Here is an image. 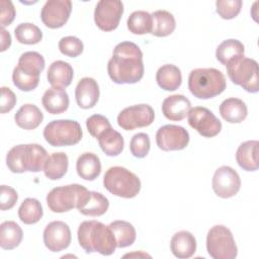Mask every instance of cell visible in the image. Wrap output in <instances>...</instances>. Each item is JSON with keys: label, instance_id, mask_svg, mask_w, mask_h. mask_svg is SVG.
Returning a JSON list of instances; mask_svg holds the SVG:
<instances>
[{"label": "cell", "instance_id": "1", "mask_svg": "<svg viewBox=\"0 0 259 259\" xmlns=\"http://www.w3.org/2000/svg\"><path fill=\"white\" fill-rule=\"evenodd\" d=\"M110 79L116 84H135L144 76L143 53L132 41H121L113 50L107 64Z\"/></svg>", "mask_w": 259, "mask_h": 259}, {"label": "cell", "instance_id": "2", "mask_svg": "<svg viewBox=\"0 0 259 259\" xmlns=\"http://www.w3.org/2000/svg\"><path fill=\"white\" fill-rule=\"evenodd\" d=\"M77 236L79 245L86 253L97 252L109 256L115 251V238L110 228L101 222L95 220L82 222L79 225Z\"/></svg>", "mask_w": 259, "mask_h": 259}, {"label": "cell", "instance_id": "3", "mask_svg": "<svg viewBox=\"0 0 259 259\" xmlns=\"http://www.w3.org/2000/svg\"><path fill=\"white\" fill-rule=\"evenodd\" d=\"M46 149L38 144H20L11 148L6 156V165L13 173L44 171L48 159Z\"/></svg>", "mask_w": 259, "mask_h": 259}, {"label": "cell", "instance_id": "4", "mask_svg": "<svg viewBox=\"0 0 259 259\" xmlns=\"http://www.w3.org/2000/svg\"><path fill=\"white\" fill-rule=\"evenodd\" d=\"M226 87L224 74L214 68H197L188 76V89L199 99H209L220 95Z\"/></svg>", "mask_w": 259, "mask_h": 259}, {"label": "cell", "instance_id": "5", "mask_svg": "<svg viewBox=\"0 0 259 259\" xmlns=\"http://www.w3.org/2000/svg\"><path fill=\"white\" fill-rule=\"evenodd\" d=\"M45 59L37 52H25L13 69V84L21 91L28 92L35 89L39 82V75L45 69Z\"/></svg>", "mask_w": 259, "mask_h": 259}, {"label": "cell", "instance_id": "6", "mask_svg": "<svg viewBox=\"0 0 259 259\" xmlns=\"http://www.w3.org/2000/svg\"><path fill=\"white\" fill-rule=\"evenodd\" d=\"M90 191L83 185L74 183L53 188L47 195V203L53 212H66L79 208L88 198Z\"/></svg>", "mask_w": 259, "mask_h": 259}, {"label": "cell", "instance_id": "7", "mask_svg": "<svg viewBox=\"0 0 259 259\" xmlns=\"http://www.w3.org/2000/svg\"><path fill=\"white\" fill-rule=\"evenodd\" d=\"M103 186L111 194L123 198H133L141 190L140 178L121 166L107 169L103 176Z\"/></svg>", "mask_w": 259, "mask_h": 259}, {"label": "cell", "instance_id": "8", "mask_svg": "<svg viewBox=\"0 0 259 259\" xmlns=\"http://www.w3.org/2000/svg\"><path fill=\"white\" fill-rule=\"evenodd\" d=\"M226 68L228 76L234 84L250 93L259 91L258 63L254 59L246 58L243 55L231 60Z\"/></svg>", "mask_w": 259, "mask_h": 259}, {"label": "cell", "instance_id": "9", "mask_svg": "<svg viewBox=\"0 0 259 259\" xmlns=\"http://www.w3.org/2000/svg\"><path fill=\"white\" fill-rule=\"evenodd\" d=\"M83 137L81 125L72 119H56L44 128V138L53 147H65L78 144Z\"/></svg>", "mask_w": 259, "mask_h": 259}, {"label": "cell", "instance_id": "10", "mask_svg": "<svg viewBox=\"0 0 259 259\" xmlns=\"http://www.w3.org/2000/svg\"><path fill=\"white\" fill-rule=\"evenodd\" d=\"M206 250L213 259H234L238 255L233 234L224 225H215L209 229L206 236Z\"/></svg>", "mask_w": 259, "mask_h": 259}, {"label": "cell", "instance_id": "11", "mask_svg": "<svg viewBox=\"0 0 259 259\" xmlns=\"http://www.w3.org/2000/svg\"><path fill=\"white\" fill-rule=\"evenodd\" d=\"M155 118V111L149 104H137L125 107L117 115V123L124 131L150 125Z\"/></svg>", "mask_w": 259, "mask_h": 259}, {"label": "cell", "instance_id": "12", "mask_svg": "<svg viewBox=\"0 0 259 259\" xmlns=\"http://www.w3.org/2000/svg\"><path fill=\"white\" fill-rule=\"evenodd\" d=\"M187 118L189 125L204 138L215 137L222 130L220 119L206 107H191Z\"/></svg>", "mask_w": 259, "mask_h": 259}, {"label": "cell", "instance_id": "13", "mask_svg": "<svg viewBox=\"0 0 259 259\" xmlns=\"http://www.w3.org/2000/svg\"><path fill=\"white\" fill-rule=\"evenodd\" d=\"M123 13V3L118 0H100L94 10V21L103 31L115 29Z\"/></svg>", "mask_w": 259, "mask_h": 259}, {"label": "cell", "instance_id": "14", "mask_svg": "<svg viewBox=\"0 0 259 259\" xmlns=\"http://www.w3.org/2000/svg\"><path fill=\"white\" fill-rule=\"evenodd\" d=\"M189 143L188 132L180 125L165 124L156 133V144L162 151H180Z\"/></svg>", "mask_w": 259, "mask_h": 259}, {"label": "cell", "instance_id": "15", "mask_svg": "<svg viewBox=\"0 0 259 259\" xmlns=\"http://www.w3.org/2000/svg\"><path fill=\"white\" fill-rule=\"evenodd\" d=\"M212 190L222 198L235 196L241 187V179L236 170L230 166H221L212 177Z\"/></svg>", "mask_w": 259, "mask_h": 259}, {"label": "cell", "instance_id": "16", "mask_svg": "<svg viewBox=\"0 0 259 259\" xmlns=\"http://www.w3.org/2000/svg\"><path fill=\"white\" fill-rule=\"evenodd\" d=\"M72 11L70 0H48L41 8L40 18L49 28H60L69 19Z\"/></svg>", "mask_w": 259, "mask_h": 259}, {"label": "cell", "instance_id": "17", "mask_svg": "<svg viewBox=\"0 0 259 259\" xmlns=\"http://www.w3.org/2000/svg\"><path fill=\"white\" fill-rule=\"evenodd\" d=\"M44 243L51 252H60L69 247L71 243V230L62 221H54L44 230Z\"/></svg>", "mask_w": 259, "mask_h": 259}, {"label": "cell", "instance_id": "18", "mask_svg": "<svg viewBox=\"0 0 259 259\" xmlns=\"http://www.w3.org/2000/svg\"><path fill=\"white\" fill-rule=\"evenodd\" d=\"M99 86L91 77L82 78L75 89L76 102L83 109L94 107L99 99Z\"/></svg>", "mask_w": 259, "mask_h": 259}, {"label": "cell", "instance_id": "19", "mask_svg": "<svg viewBox=\"0 0 259 259\" xmlns=\"http://www.w3.org/2000/svg\"><path fill=\"white\" fill-rule=\"evenodd\" d=\"M191 108V103L182 94H174L166 97L162 103V112L166 118L179 121L186 117Z\"/></svg>", "mask_w": 259, "mask_h": 259}, {"label": "cell", "instance_id": "20", "mask_svg": "<svg viewBox=\"0 0 259 259\" xmlns=\"http://www.w3.org/2000/svg\"><path fill=\"white\" fill-rule=\"evenodd\" d=\"M170 250L177 258H190L196 251V240L190 232L179 231L171 238Z\"/></svg>", "mask_w": 259, "mask_h": 259}, {"label": "cell", "instance_id": "21", "mask_svg": "<svg viewBox=\"0 0 259 259\" xmlns=\"http://www.w3.org/2000/svg\"><path fill=\"white\" fill-rule=\"evenodd\" d=\"M74 71L72 66L65 61H55L53 62L47 73V79L49 83L56 88H66L73 80Z\"/></svg>", "mask_w": 259, "mask_h": 259}, {"label": "cell", "instance_id": "22", "mask_svg": "<svg viewBox=\"0 0 259 259\" xmlns=\"http://www.w3.org/2000/svg\"><path fill=\"white\" fill-rule=\"evenodd\" d=\"M41 103L49 113L60 114L68 109L70 100L65 89L52 87L44 93Z\"/></svg>", "mask_w": 259, "mask_h": 259}, {"label": "cell", "instance_id": "23", "mask_svg": "<svg viewBox=\"0 0 259 259\" xmlns=\"http://www.w3.org/2000/svg\"><path fill=\"white\" fill-rule=\"evenodd\" d=\"M258 141H247L242 143L236 152V161L245 171H256L258 169Z\"/></svg>", "mask_w": 259, "mask_h": 259}, {"label": "cell", "instance_id": "24", "mask_svg": "<svg viewBox=\"0 0 259 259\" xmlns=\"http://www.w3.org/2000/svg\"><path fill=\"white\" fill-rule=\"evenodd\" d=\"M219 110L221 116L230 123H240L248 114V108L245 102L235 97L225 99L221 103Z\"/></svg>", "mask_w": 259, "mask_h": 259}, {"label": "cell", "instance_id": "25", "mask_svg": "<svg viewBox=\"0 0 259 259\" xmlns=\"http://www.w3.org/2000/svg\"><path fill=\"white\" fill-rule=\"evenodd\" d=\"M78 175L87 181L95 180L101 172V163L97 155L91 152L81 154L76 162Z\"/></svg>", "mask_w": 259, "mask_h": 259}, {"label": "cell", "instance_id": "26", "mask_svg": "<svg viewBox=\"0 0 259 259\" xmlns=\"http://www.w3.org/2000/svg\"><path fill=\"white\" fill-rule=\"evenodd\" d=\"M156 81L160 88L165 91H175L182 82L180 69L173 64L161 66L156 73Z\"/></svg>", "mask_w": 259, "mask_h": 259}, {"label": "cell", "instance_id": "27", "mask_svg": "<svg viewBox=\"0 0 259 259\" xmlns=\"http://www.w3.org/2000/svg\"><path fill=\"white\" fill-rule=\"evenodd\" d=\"M44 119V114L40 109L34 104H23L15 113L14 120L16 124L23 130L36 128Z\"/></svg>", "mask_w": 259, "mask_h": 259}, {"label": "cell", "instance_id": "28", "mask_svg": "<svg viewBox=\"0 0 259 259\" xmlns=\"http://www.w3.org/2000/svg\"><path fill=\"white\" fill-rule=\"evenodd\" d=\"M23 238V232L18 224L6 221L0 225V246L4 250H12L19 246Z\"/></svg>", "mask_w": 259, "mask_h": 259}, {"label": "cell", "instance_id": "29", "mask_svg": "<svg viewBox=\"0 0 259 259\" xmlns=\"http://www.w3.org/2000/svg\"><path fill=\"white\" fill-rule=\"evenodd\" d=\"M99 146L103 153L109 157L118 156L124 146V141L122 136L112 127L105 130L97 138Z\"/></svg>", "mask_w": 259, "mask_h": 259}, {"label": "cell", "instance_id": "30", "mask_svg": "<svg viewBox=\"0 0 259 259\" xmlns=\"http://www.w3.org/2000/svg\"><path fill=\"white\" fill-rule=\"evenodd\" d=\"M152 31L151 33L158 37L170 35L176 27V21L172 13L167 10H157L152 14Z\"/></svg>", "mask_w": 259, "mask_h": 259}, {"label": "cell", "instance_id": "31", "mask_svg": "<svg viewBox=\"0 0 259 259\" xmlns=\"http://www.w3.org/2000/svg\"><path fill=\"white\" fill-rule=\"evenodd\" d=\"M69 159L64 152L51 154L45 164L44 173L51 180L61 179L68 171Z\"/></svg>", "mask_w": 259, "mask_h": 259}, {"label": "cell", "instance_id": "32", "mask_svg": "<svg viewBox=\"0 0 259 259\" xmlns=\"http://www.w3.org/2000/svg\"><path fill=\"white\" fill-rule=\"evenodd\" d=\"M108 227L110 228L116 242V248H125L136 241L137 233L135 227L125 221L117 220L111 222Z\"/></svg>", "mask_w": 259, "mask_h": 259}, {"label": "cell", "instance_id": "33", "mask_svg": "<svg viewBox=\"0 0 259 259\" xmlns=\"http://www.w3.org/2000/svg\"><path fill=\"white\" fill-rule=\"evenodd\" d=\"M109 207V201L102 193L97 191H90L86 201L78 208V210L89 217H100L104 214Z\"/></svg>", "mask_w": 259, "mask_h": 259}, {"label": "cell", "instance_id": "34", "mask_svg": "<svg viewBox=\"0 0 259 259\" xmlns=\"http://www.w3.org/2000/svg\"><path fill=\"white\" fill-rule=\"evenodd\" d=\"M42 206L36 198H25L18 208L19 220L25 225L36 224L42 218Z\"/></svg>", "mask_w": 259, "mask_h": 259}, {"label": "cell", "instance_id": "35", "mask_svg": "<svg viewBox=\"0 0 259 259\" xmlns=\"http://www.w3.org/2000/svg\"><path fill=\"white\" fill-rule=\"evenodd\" d=\"M245 52L244 45L235 38H229L221 42L215 51L217 60L223 65H227L231 60L243 56Z\"/></svg>", "mask_w": 259, "mask_h": 259}, {"label": "cell", "instance_id": "36", "mask_svg": "<svg viewBox=\"0 0 259 259\" xmlns=\"http://www.w3.org/2000/svg\"><path fill=\"white\" fill-rule=\"evenodd\" d=\"M152 23V15L144 10L134 11L126 21L128 30L134 34L151 33Z\"/></svg>", "mask_w": 259, "mask_h": 259}, {"label": "cell", "instance_id": "37", "mask_svg": "<svg viewBox=\"0 0 259 259\" xmlns=\"http://www.w3.org/2000/svg\"><path fill=\"white\" fill-rule=\"evenodd\" d=\"M16 40L23 45H35L42 38V32L33 23L25 22L18 24L14 29Z\"/></svg>", "mask_w": 259, "mask_h": 259}, {"label": "cell", "instance_id": "38", "mask_svg": "<svg viewBox=\"0 0 259 259\" xmlns=\"http://www.w3.org/2000/svg\"><path fill=\"white\" fill-rule=\"evenodd\" d=\"M59 50L60 52L70 58H76L82 54L84 50V45L82 40L76 36L69 35L64 36L59 41Z\"/></svg>", "mask_w": 259, "mask_h": 259}, {"label": "cell", "instance_id": "39", "mask_svg": "<svg viewBox=\"0 0 259 259\" xmlns=\"http://www.w3.org/2000/svg\"><path fill=\"white\" fill-rule=\"evenodd\" d=\"M150 138L145 133H138L134 135L130 143L131 153L136 158H145L150 151Z\"/></svg>", "mask_w": 259, "mask_h": 259}, {"label": "cell", "instance_id": "40", "mask_svg": "<svg viewBox=\"0 0 259 259\" xmlns=\"http://www.w3.org/2000/svg\"><path fill=\"white\" fill-rule=\"evenodd\" d=\"M242 4L241 0H218L215 11L223 19H233L240 13Z\"/></svg>", "mask_w": 259, "mask_h": 259}, {"label": "cell", "instance_id": "41", "mask_svg": "<svg viewBox=\"0 0 259 259\" xmlns=\"http://www.w3.org/2000/svg\"><path fill=\"white\" fill-rule=\"evenodd\" d=\"M86 127L93 138H98L101 133L111 127L107 117L101 114H93L86 119Z\"/></svg>", "mask_w": 259, "mask_h": 259}, {"label": "cell", "instance_id": "42", "mask_svg": "<svg viewBox=\"0 0 259 259\" xmlns=\"http://www.w3.org/2000/svg\"><path fill=\"white\" fill-rule=\"evenodd\" d=\"M18 199L16 190L7 185H1L0 187V209L7 210L12 208Z\"/></svg>", "mask_w": 259, "mask_h": 259}, {"label": "cell", "instance_id": "43", "mask_svg": "<svg viewBox=\"0 0 259 259\" xmlns=\"http://www.w3.org/2000/svg\"><path fill=\"white\" fill-rule=\"evenodd\" d=\"M0 22L1 27L10 25L15 18V8L13 3L10 0H1L0 1Z\"/></svg>", "mask_w": 259, "mask_h": 259}, {"label": "cell", "instance_id": "44", "mask_svg": "<svg viewBox=\"0 0 259 259\" xmlns=\"http://www.w3.org/2000/svg\"><path fill=\"white\" fill-rule=\"evenodd\" d=\"M16 104V96L13 91L6 87H1V113L9 112Z\"/></svg>", "mask_w": 259, "mask_h": 259}, {"label": "cell", "instance_id": "45", "mask_svg": "<svg viewBox=\"0 0 259 259\" xmlns=\"http://www.w3.org/2000/svg\"><path fill=\"white\" fill-rule=\"evenodd\" d=\"M0 32H1V52L6 51L10 46H11V35L8 31H6L4 29V27L0 28Z\"/></svg>", "mask_w": 259, "mask_h": 259}]
</instances>
